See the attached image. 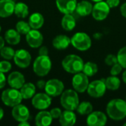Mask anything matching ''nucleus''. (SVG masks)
<instances>
[{
	"instance_id": "nucleus-47",
	"label": "nucleus",
	"mask_w": 126,
	"mask_h": 126,
	"mask_svg": "<svg viewBox=\"0 0 126 126\" xmlns=\"http://www.w3.org/2000/svg\"><path fill=\"white\" fill-rule=\"evenodd\" d=\"M92 1H94V2H99V1H103V0H92Z\"/></svg>"
},
{
	"instance_id": "nucleus-42",
	"label": "nucleus",
	"mask_w": 126,
	"mask_h": 126,
	"mask_svg": "<svg viewBox=\"0 0 126 126\" xmlns=\"http://www.w3.org/2000/svg\"><path fill=\"white\" fill-rule=\"evenodd\" d=\"M120 13H121L122 16L126 18V2L123 3L121 5V7H120Z\"/></svg>"
},
{
	"instance_id": "nucleus-4",
	"label": "nucleus",
	"mask_w": 126,
	"mask_h": 126,
	"mask_svg": "<svg viewBox=\"0 0 126 126\" xmlns=\"http://www.w3.org/2000/svg\"><path fill=\"white\" fill-rule=\"evenodd\" d=\"M52 69V61L48 55H38L33 62L34 73L39 77H44Z\"/></svg>"
},
{
	"instance_id": "nucleus-3",
	"label": "nucleus",
	"mask_w": 126,
	"mask_h": 126,
	"mask_svg": "<svg viewBox=\"0 0 126 126\" xmlns=\"http://www.w3.org/2000/svg\"><path fill=\"white\" fill-rule=\"evenodd\" d=\"M61 105L65 110L75 111L79 105L78 92L74 89H67L63 92L60 99Z\"/></svg>"
},
{
	"instance_id": "nucleus-8",
	"label": "nucleus",
	"mask_w": 126,
	"mask_h": 126,
	"mask_svg": "<svg viewBox=\"0 0 126 126\" xmlns=\"http://www.w3.org/2000/svg\"><path fill=\"white\" fill-rule=\"evenodd\" d=\"M44 91L51 97H55L61 95V94L64 91L63 83L56 78L50 79L46 82Z\"/></svg>"
},
{
	"instance_id": "nucleus-22",
	"label": "nucleus",
	"mask_w": 126,
	"mask_h": 126,
	"mask_svg": "<svg viewBox=\"0 0 126 126\" xmlns=\"http://www.w3.org/2000/svg\"><path fill=\"white\" fill-rule=\"evenodd\" d=\"M93 9L92 4L86 0H83L77 4L75 11L80 16H89Z\"/></svg>"
},
{
	"instance_id": "nucleus-46",
	"label": "nucleus",
	"mask_w": 126,
	"mask_h": 126,
	"mask_svg": "<svg viewBox=\"0 0 126 126\" xmlns=\"http://www.w3.org/2000/svg\"><path fill=\"white\" fill-rule=\"evenodd\" d=\"M123 82L126 84V71H125V72H123Z\"/></svg>"
},
{
	"instance_id": "nucleus-50",
	"label": "nucleus",
	"mask_w": 126,
	"mask_h": 126,
	"mask_svg": "<svg viewBox=\"0 0 126 126\" xmlns=\"http://www.w3.org/2000/svg\"><path fill=\"white\" fill-rule=\"evenodd\" d=\"M13 1H16V0H13Z\"/></svg>"
},
{
	"instance_id": "nucleus-27",
	"label": "nucleus",
	"mask_w": 126,
	"mask_h": 126,
	"mask_svg": "<svg viewBox=\"0 0 126 126\" xmlns=\"http://www.w3.org/2000/svg\"><path fill=\"white\" fill-rule=\"evenodd\" d=\"M14 13L16 16L21 18H25L29 16V7L24 2L16 3Z\"/></svg>"
},
{
	"instance_id": "nucleus-36",
	"label": "nucleus",
	"mask_w": 126,
	"mask_h": 126,
	"mask_svg": "<svg viewBox=\"0 0 126 126\" xmlns=\"http://www.w3.org/2000/svg\"><path fill=\"white\" fill-rule=\"evenodd\" d=\"M123 66L119 63H117L115 64H114L113 66H111V69L110 70V73L111 75H114V76H117L118 75H120L123 70Z\"/></svg>"
},
{
	"instance_id": "nucleus-49",
	"label": "nucleus",
	"mask_w": 126,
	"mask_h": 126,
	"mask_svg": "<svg viewBox=\"0 0 126 126\" xmlns=\"http://www.w3.org/2000/svg\"><path fill=\"white\" fill-rule=\"evenodd\" d=\"M124 126H126V123H124Z\"/></svg>"
},
{
	"instance_id": "nucleus-48",
	"label": "nucleus",
	"mask_w": 126,
	"mask_h": 126,
	"mask_svg": "<svg viewBox=\"0 0 126 126\" xmlns=\"http://www.w3.org/2000/svg\"><path fill=\"white\" fill-rule=\"evenodd\" d=\"M1 25H0V32H1Z\"/></svg>"
},
{
	"instance_id": "nucleus-15",
	"label": "nucleus",
	"mask_w": 126,
	"mask_h": 126,
	"mask_svg": "<svg viewBox=\"0 0 126 126\" xmlns=\"http://www.w3.org/2000/svg\"><path fill=\"white\" fill-rule=\"evenodd\" d=\"M11 114L13 119L18 123L27 121L30 118V111L28 108L21 103L13 107Z\"/></svg>"
},
{
	"instance_id": "nucleus-34",
	"label": "nucleus",
	"mask_w": 126,
	"mask_h": 126,
	"mask_svg": "<svg viewBox=\"0 0 126 126\" xmlns=\"http://www.w3.org/2000/svg\"><path fill=\"white\" fill-rule=\"evenodd\" d=\"M12 69V64L7 60L0 61V72L3 73L9 72Z\"/></svg>"
},
{
	"instance_id": "nucleus-39",
	"label": "nucleus",
	"mask_w": 126,
	"mask_h": 126,
	"mask_svg": "<svg viewBox=\"0 0 126 126\" xmlns=\"http://www.w3.org/2000/svg\"><path fill=\"white\" fill-rule=\"evenodd\" d=\"M106 2L107 3V4L109 6L110 8H114L120 4V0H106Z\"/></svg>"
},
{
	"instance_id": "nucleus-11",
	"label": "nucleus",
	"mask_w": 126,
	"mask_h": 126,
	"mask_svg": "<svg viewBox=\"0 0 126 126\" xmlns=\"http://www.w3.org/2000/svg\"><path fill=\"white\" fill-rule=\"evenodd\" d=\"M52 103V98L45 93H38L32 97V105L37 110H46Z\"/></svg>"
},
{
	"instance_id": "nucleus-31",
	"label": "nucleus",
	"mask_w": 126,
	"mask_h": 126,
	"mask_svg": "<svg viewBox=\"0 0 126 126\" xmlns=\"http://www.w3.org/2000/svg\"><path fill=\"white\" fill-rule=\"evenodd\" d=\"M16 30L21 34V35H27L28 32L31 30V27L29 23L24 21H19L16 24Z\"/></svg>"
},
{
	"instance_id": "nucleus-7",
	"label": "nucleus",
	"mask_w": 126,
	"mask_h": 126,
	"mask_svg": "<svg viewBox=\"0 0 126 126\" xmlns=\"http://www.w3.org/2000/svg\"><path fill=\"white\" fill-rule=\"evenodd\" d=\"M106 89L105 79L102 78L101 80H97L89 83L86 91L91 97L94 98H100L105 94Z\"/></svg>"
},
{
	"instance_id": "nucleus-29",
	"label": "nucleus",
	"mask_w": 126,
	"mask_h": 126,
	"mask_svg": "<svg viewBox=\"0 0 126 126\" xmlns=\"http://www.w3.org/2000/svg\"><path fill=\"white\" fill-rule=\"evenodd\" d=\"M97 71H98L97 65L94 62L88 61L84 63L82 72H83L88 77H92L94 75H96Z\"/></svg>"
},
{
	"instance_id": "nucleus-51",
	"label": "nucleus",
	"mask_w": 126,
	"mask_h": 126,
	"mask_svg": "<svg viewBox=\"0 0 126 126\" xmlns=\"http://www.w3.org/2000/svg\"></svg>"
},
{
	"instance_id": "nucleus-12",
	"label": "nucleus",
	"mask_w": 126,
	"mask_h": 126,
	"mask_svg": "<svg viewBox=\"0 0 126 126\" xmlns=\"http://www.w3.org/2000/svg\"><path fill=\"white\" fill-rule=\"evenodd\" d=\"M110 13V7L106 1H101L96 2L93 6L92 9V16L97 21H103L106 19Z\"/></svg>"
},
{
	"instance_id": "nucleus-23",
	"label": "nucleus",
	"mask_w": 126,
	"mask_h": 126,
	"mask_svg": "<svg viewBox=\"0 0 126 126\" xmlns=\"http://www.w3.org/2000/svg\"><path fill=\"white\" fill-rule=\"evenodd\" d=\"M4 40L10 45H17L21 41V34L14 29H9L4 33Z\"/></svg>"
},
{
	"instance_id": "nucleus-5",
	"label": "nucleus",
	"mask_w": 126,
	"mask_h": 126,
	"mask_svg": "<svg viewBox=\"0 0 126 126\" xmlns=\"http://www.w3.org/2000/svg\"><path fill=\"white\" fill-rule=\"evenodd\" d=\"M1 99L2 103L8 107H14L20 104L23 100L20 91L11 87L2 92Z\"/></svg>"
},
{
	"instance_id": "nucleus-13",
	"label": "nucleus",
	"mask_w": 126,
	"mask_h": 126,
	"mask_svg": "<svg viewBox=\"0 0 126 126\" xmlns=\"http://www.w3.org/2000/svg\"><path fill=\"white\" fill-rule=\"evenodd\" d=\"M26 41L32 48H39L44 41V37L38 30L31 29L26 35Z\"/></svg>"
},
{
	"instance_id": "nucleus-40",
	"label": "nucleus",
	"mask_w": 126,
	"mask_h": 126,
	"mask_svg": "<svg viewBox=\"0 0 126 126\" xmlns=\"http://www.w3.org/2000/svg\"><path fill=\"white\" fill-rule=\"evenodd\" d=\"M49 50L48 48L45 46H41L38 49V55H48Z\"/></svg>"
},
{
	"instance_id": "nucleus-26",
	"label": "nucleus",
	"mask_w": 126,
	"mask_h": 126,
	"mask_svg": "<svg viewBox=\"0 0 126 126\" xmlns=\"http://www.w3.org/2000/svg\"><path fill=\"white\" fill-rule=\"evenodd\" d=\"M61 26L66 31H72L76 26V20L72 14H64L61 20Z\"/></svg>"
},
{
	"instance_id": "nucleus-38",
	"label": "nucleus",
	"mask_w": 126,
	"mask_h": 126,
	"mask_svg": "<svg viewBox=\"0 0 126 126\" xmlns=\"http://www.w3.org/2000/svg\"><path fill=\"white\" fill-rule=\"evenodd\" d=\"M7 78L4 75V73L0 72V89H3L7 83Z\"/></svg>"
},
{
	"instance_id": "nucleus-1",
	"label": "nucleus",
	"mask_w": 126,
	"mask_h": 126,
	"mask_svg": "<svg viewBox=\"0 0 126 126\" xmlns=\"http://www.w3.org/2000/svg\"><path fill=\"white\" fill-rule=\"evenodd\" d=\"M107 115L113 120L120 121L126 117V101L123 99H113L106 106Z\"/></svg>"
},
{
	"instance_id": "nucleus-37",
	"label": "nucleus",
	"mask_w": 126,
	"mask_h": 126,
	"mask_svg": "<svg viewBox=\"0 0 126 126\" xmlns=\"http://www.w3.org/2000/svg\"><path fill=\"white\" fill-rule=\"evenodd\" d=\"M49 112L53 119H59V117L62 113L61 109H59V108H53L50 110Z\"/></svg>"
},
{
	"instance_id": "nucleus-32",
	"label": "nucleus",
	"mask_w": 126,
	"mask_h": 126,
	"mask_svg": "<svg viewBox=\"0 0 126 126\" xmlns=\"http://www.w3.org/2000/svg\"><path fill=\"white\" fill-rule=\"evenodd\" d=\"M15 52L16 51H14V49L10 47H4L0 50V55L4 60L10 61L11 59H13Z\"/></svg>"
},
{
	"instance_id": "nucleus-2",
	"label": "nucleus",
	"mask_w": 126,
	"mask_h": 126,
	"mask_svg": "<svg viewBox=\"0 0 126 126\" xmlns=\"http://www.w3.org/2000/svg\"><path fill=\"white\" fill-rule=\"evenodd\" d=\"M63 69L70 74H76L82 72L84 62L83 59L76 55H69L62 61Z\"/></svg>"
},
{
	"instance_id": "nucleus-14",
	"label": "nucleus",
	"mask_w": 126,
	"mask_h": 126,
	"mask_svg": "<svg viewBox=\"0 0 126 126\" xmlns=\"http://www.w3.org/2000/svg\"><path fill=\"white\" fill-rule=\"evenodd\" d=\"M86 123L89 126H104L107 123V116L102 111H92L88 114Z\"/></svg>"
},
{
	"instance_id": "nucleus-17",
	"label": "nucleus",
	"mask_w": 126,
	"mask_h": 126,
	"mask_svg": "<svg viewBox=\"0 0 126 126\" xmlns=\"http://www.w3.org/2000/svg\"><path fill=\"white\" fill-rule=\"evenodd\" d=\"M7 80L8 85L11 88H14L16 89H20L25 83V78L24 75L17 71L11 72L8 75Z\"/></svg>"
},
{
	"instance_id": "nucleus-24",
	"label": "nucleus",
	"mask_w": 126,
	"mask_h": 126,
	"mask_svg": "<svg viewBox=\"0 0 126 126\" xmlns=\"http://www.w3.org/2000/svg\"><path fill=\"white\" fill-rule=\"evenodd\" d=\"M28 23L31 29L39 30L44 25V18L40 13H33L30 16Z\"/></svg>"
},
{
	"instance_id": "nucleus-35",
	"label": "nucleus",
	"mask_w": 126,
	"mask_h": 126,
	"mask_svg": "<svg viewBox=\"0 0 126 126\" xmlns=\"http://www.w3.org/2000/svg\"><path fill=\"white\" fill-rule=\"evenodd\" d=\"M105 63L108 66H113L114 64L118 63L117 56L113 54H109L105 58Z\"/></svg>"
},
{
	"instance_id": "nucleus-6",
	"label": "nucleus",
	"mask_w": 126,
	"mask_h": 126,
	"mask_svg": "<svg viewBox=\"0 0 126 126\" xmlns=\"http://www.w3.org/2000/svg\"><path fill=\"white\" fill-rule=\"evenodd\" d=\"M71 44L79 51H86L92 46V40L86 33L79 32L71 38Z\"/></svg>"
},
{
	"instance_id": "nucleus-41",
	"label": "nucleus",
	"mask_w": 126,
	"mask_h": 126,
	"mask_svg": "<svg viewBox=\"0 0 126 126\" xmlns=\"http://www.w3.org/2000/svg\"><path fill=\"white\" fill-rule=\"evenodd\" d=\"M36 86H37V87H38L39 89H44L45 86H46V82H45L44 80H39L37 82Z\"/></svg>"
},
{
	"instance_id": "nucleus-43",
	"label": "nucleus",
	"mask_w": 126,
	"mask_h": 126,
	"mask_svg": "<svg viewBox=\"0 0 126 126\" xmlns=\"http://www.w3.org/2000/svg\"><path fill=\"white\" fill-rule=\"evenodd\" d=\"M4 38H3L1 36H0V50L4 47Z\"/></svg>"
},
{
	"instance_id": "nucleus-20",
	"label": "nucleus",
	"mask_w": 126,
	"mask_h": 126,
	"mask_svg": "<svg viewBox=\"0 0 126 126\" xmlns=\"http://www.w3.org/2000/svg\"><path fill=\"white\" fill-rule=\"evenodd\" d=\"M77 117L74 111L65 110L62 111L60 117L59 123L62 126H72L76 123Z\"/></svg>"
},
{
	"instance_id": "nucleus-18",
	"label": "nucleus",
	"mask_w": 126,
	"mask_h": 126,
	"mask_svg": "<svg viewBox=\"0 0 126 126\" xmlns=\"http://www.w3.org/2000/svg\"><path fill=\"white\" fill-rule=\"evenodd\" d=\"M16 1L13 0H0V17L7 18L14 13Z\"/></svg>"
},
{
	"instance_id": "nucleus-28",
	"label": "nucleus",
	"mask_w": 126,
	"mask_h": 126,
	"mask_svg": "<svg viewBox=\"0 0 126 126\" xmlns=\"http://www.w3.org/2000/svg\"><path fill=\"white\" fill-rule=\"evenodd\" d=\"M105 83H106V88L111 91L117 90L120 88V84H121L120 78L114 75L108 77L106 79H105Z\"/></svg>"
},
{
	"instance_id": "nucleus-30",
	"label": "nucleus",
	"mask_w": 126,
	"mask_h": 126,
	"mask_svg": "<svg viewBox=\"0 0 126 126\" xmlns=\"http://www.w3.org/2000/svg\"><path fill=\"white\" fill-rule=\"evenodd\" d=\"M77 111L78 114L80 115H88L93 111V106L92 105L91 103L88 101H83L80 103H79L78 108H77Z\"/></svg>"
},
{
	"instance_id": "nucleus-21",
	"label": "nucleus",
	"mask_w": 126,
	"mask_h": 126,
	"mask_svg": "<svg viewBox=\"0 0 126 126\" xmlns=\"http://www.w3.org/2000/svg\"><path fill=\"white\" fill-rule=\"evenodd\" d=\"M71 44V38L66 35H58L52 40V46L58 50L66 49Z\"/></svg>"
},
{
	"instance_id": "nucleus-25",
	"label": "nucleus",
	"mask_w": 126,
	"mask_h": 126,
	"mask_svg": "<svg viewBox=\"0 0 126 126\" xmlns=\"http://www.w3.org/2000/svg\"><path fill=\"white\" fill-rule=\"evenodd\" d=\"M19 91L23 99L29 100L31 99L35 94L36 88L32 83H25L19 89Z\"/></svg>"
},
{
	"instance_id": "nucleus-19",
	"label": "nucleus",
	"mask_w": 126,
	"mask_h": 126,
	"mask_svg": "<svg viewBox=\"0 0 126 126\" xmlns=\"http://www.w3.org/2000/svg\"><path fill=\"white\" fill-rule=\"evenodd\" d=\"M52 120L53 118L49 111L41 110L36 114L35 123L37 126H48L52 124Z\"/></svg>"
},
{
	"instance_id": "nucleus-33",
	"label": "nucleus",
	"mask_w": 126,
	"mask_h": 126,
	"mask_svg": "<svg viewBox=\"0 0 126 126\" xmlns=\"http://www.w3.org/2000/svg\"><path fill=\"white\" fill-rule=\"evenodd\" d=\"M117 56L118 63L123 66V69H126V47L121 48L119 50Z\"/></svg>"
},
{
	"instance_id": "nucleus-9",
	"label": "nucleus",
	"mask_w": 126,
	"mask_h": 126,
	"mask_svg": "<svg viewBox=\"0 0 126 126\" xmlns=\"http://www.w3.org/2000/svg\"><path fill=\"white\" fill-rule=\"evenodd\" d=\"M88 78L87 75L81 72L74 75L72 80V85L78 93H83L87 90L89 84Z\"/></svg>"
},
{
	"instance_id": "nucleus-16",
	"label": "nucleus",
	"mask_w": 126,
	"mask_h": 126,
	"mask_svg": "<svg viewBox=\"0 0 126 126\" xmlns=\"http://www.w3.org/2000/svg\"><path fill=\"white\" fill-rule=\"evenodd\" d=\"M55 4L58 10L63 14H72L76 9L77 0H56Z\"/></svg>"
},
{
	"instance_id": "nucleus-45",
	"label": "nucleus",
	"mask_w": 126,
	"mask_h": 126,
	"mask_svg": "<svg viewBox=\"0 0 126 126\" xmlns=\"http://www.w3.org/2000/svg\"><path fill=\"white\" fill-rule=\"evenodd\" d=\"M3 117H4V110L2 109V108L0 107V120H1Z\"/></svg>"
},
{
	"instance_id": "nucleus-44",
	"label": "nucleus",
	"mask_w": 126,
	"mask_h": 126,
	"mask_svg": "<svg viewBox=\"0 0 126 126\" xmlns=\"http://www.w3.org/2000/svg\"><path fill=\"white\" fill-rule=\"evenodd\" d=\"M19 126H30V124L27 122V121H23V122H20L18 123Z\"/></svg>"
},
{
	"instance_id": "nucleus-10",
	"label": "nucleus",
	"mask_w": 126,
	"mask_h": 126,
	"mask_svg": "<svg viewBox=\"0 0 126 126\" xmlns=\"http://www.w3.org/2000/svg\"><path fill=\"white\" fill-rule=\"evenodd\" d=\"M13 61L18 67L21 69H26L30 65L32 57L27 50L24 49H20L15 52Z\"/></svg>"
}]
</instances>
